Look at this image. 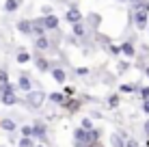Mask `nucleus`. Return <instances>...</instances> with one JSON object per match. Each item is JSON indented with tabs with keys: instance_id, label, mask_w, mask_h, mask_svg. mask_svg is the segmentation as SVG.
Listing matches in <instances>:
<instances>
[{
	"instance_id": "obj_18",
	"label": "nucleus",
	"mask_w": 149,
	"mask_h": 147,
	"mask_svg": "<svg viewBox=\"0 0 149 147\" xmlns=\"http://www.w3.org/2000/svg\"><path fill=\"white\" fill-rule=\"evenodd\" d=\"M17 30L22 35H33V33H30V20H19V22H17Z\"/></svg>"
},
{
	"instance_id": "obj_21",
	"label": "nucleus",
	"mask_w": 149,
	"mask_h": 147,
	"mask_svg": "<svg viewBox=\"0 0 149 147\" xmlns=\"http://www.w3.org/2000/svg\"><path fill=\"white\" fill-rule=\"evenodd\" d=\"M35 48H37V50H48V48H50V41L45 39V35L35 39Z\"/></svg>"
},
{
	"instance_id": "obj_28",
	"label": "nucleus",
	"mask_w": 149,
	"mask_h": 147,
	"mask_svg": "<svg viewBox=\"0 0 149 147\" xmlns=\"http://www.w3.org/2000/svg\"><path fill=\"white\" fill-rule=\"evenodd\" d=\"M117 67H119V74H123V72H127L132 65H130V61H119V65H117Z\"/></svg>"
},
{
	"instance_id": "obj_31",
	"label": "nucleus",
	"mask_w": 149,
	"mask_h": 147,
	"mask_svg": "<svg viewBox=\"0 0 149 147\" xmlns=\"http://www.w3.org/2000/svg\"><path fill=\"white\" fill-rule=\"evenodd\" d=\"M125 147H141L136 139H125Z\"/></svg>"
},
{
	"instance_id": "obj_32",
	"label": "nucleus",
	"mask_w": 149,
	"mask_h": 147,
	"mask_svg": "<svg viewBox=\"0 0 149 147\" xmlns=\"http://www.w3.org/2000/svg\"><path fill=\"white\" fill-rule=\"evenodd\" d=\"M141 108H143V113H145V115H149V100H143Z\"/></svg>"
},
{
	"instance_id": "obj_23",
	"label": "nucleus",
	"mask_w": 149,
	"mask_h": 147,
	"mask_svg": "<svg viewBox=\"0 0 149 147\" xmlns=\"http://www.w3.org/2000/svg\"><path fill=\"white\" fill-rule=\"evenodd\" d=\"M15 84L11 82V80H9V82H4V84H0V93H15Z\"/></svg>"
},
{
	"instance_id": "obj_6",
	"label": "nucleus",
	"mask_w": 149,
	"mask_h": 147,
	"mask_svg": "<svg viewBox=\"0 0 149 147\" xmlns=\"http://www.w3.org/2000/svg\"><path fill=\"white\" fill-rule=\"evenodd\" d=\"M65 20L74 26V24H78V22H82V13L78 11L76 7H71V9H67V13H65Z\"/></svg>"
},
{
	"instance_id": "obj_4",
	"label": "nucleus",
	"mask_w": 149,
	"mask_h": 147,
	"mask_svg": "<svg viewBox=\"0 0 149 147\" xmlns=\"http://www.w3.org/2000/svg\"><path fill=\"white\" fill-rule=\"evenodd\" d=\"M125 139H130L125 132H112L110 134V145L112 147H125Z\"/></svg>"
},
{
	"instance_id": "obj_40",
	"label": "nucleus",
	"mask_w": 149,
	"mask_h": 147,
	"mask_svg": "<svg viewBox=\"0 0 149 147\" xmlns=\"http://www.w3.org/2000/svg\"><path fill=\"white\" fill-rule=\"evenodd\" d=\"M145 28H147V33H149V22H147V26H145Z\"/></svg>"
},
{
	"instance_id": "obj_38",
	"label": "nucleus",
	"mask_w": 149,
	"mask_h": 147,
	"mask_svg": "<svg viewBox=\"0 0 149 147\" xmlns=\"http://www.w3.org/2000/svg\"><path fill=\"white\" fill-rule=\"evenodd\" d=\"M143 69H145V76L149 78V65H145V67H143Z\"/></svg>"
},
{
	"instance_id": "obj_30",
	"label": "nucleus",
	"mask_w": 149,
	"mask_h": 147,
	"mask_svg": "<svg viewBox=\"0 0 149 147\" xmlns=\"http://www.w3.org/2000/svg\"><path fill=\"white\" fill-rule=\"evenodd\" d=\"M138 93H141V100H149V87H141Z\"/></svg>"
},
{
	"instance_id": "obj_24",
	"label": "nucleus",
	"mask_w": 149,
	"mask_h": 147,
	"mask_svg": "<svg viewBox=\"0 0 149 147\" xmlns=\"http://www.w3.org/2000/svg\"><path fill=\"white\" fill-rule=\"evenodd\" d=\"M100 22H102V17H100V15H97V13H91L89 15V26H100Z\"/></svg>"
},
{
	"instance_id": "obj_12",
	"label": "nucleus",
	"mask_w": 149,
	"mask_h": 147,
	"mask_svg": "<svg viewBox=\"0 0 149 147\" xmlns=\"http://www.w3.org/2000/svg\"><path fill=\"white\" fill-rule=\"evenodd\" d=\"M35 65H37L39 72H50L52 69V65H50V61L45 56H35Z\"/></svg>"
},
{
	"instance_id": "obj_8",
	"label": "nucleus",
	"mask_w": 149,
	"mask_h": 147,
	"mask_svg": "<svg viewBox=\"0 0 149 147\" xmlns=\"http://www.w3.org/2000/svg\"><path fill=\"white\" fill-rule=\"evenodd\" d=\"M119 50H121L123 56H127V59H134L136 56V48H134V43H132V41H123L119 45Z\"/></svg>"
},
{
	"instance_id": "obj_7",
	"label": "nucleus",
	"mask_w": 149,
	"mask_h": 147,
	"mask_svg": "<svg viewBox=\"0 0 149 147\" xmlns=\"http://www.w3.org/2000/svg\"><path fill=\"white\" fill-rule=\"evenodd\" d=\"M41 17H43L45 33H48V30H56V28H58V17H56V15H41Z\"/></svg>"
},
{
	"instance_id": "obj_25",
	"label": "nucleus",
	"mask_w": 149,
	"mask_h": 147,
	"mask_svg": "<svg viewBox=\"0 0 149 147\" xmlns=\"http://www.w3.org/2000/svg\"><path fill=\"white\" fill-rule=\"evenodd\" d=\"M80 128H82V130H86V132H89V130H93V121H91L89 117H84V119L80 121Z\"/></svg>"
},
{
	"instance_id": "obj_26",
	"label": "nucleus",
	"mask_w": 149,
	"mask_h": 147,
	"mask_svg": "<svg viewBox=\"0 0 149 147\" xmlns=\"http://www.w3.org/2000/svg\"><path fill=\"white\" fill-rule=\"evenodd\" d=\"M19 132H22V136H26V139H33V125H22Z\"/></svg>"
},
{
	"instance_id": "obj_22",
	"label": "nucleus",
	"mask_w": 149,
	"mask_h": 147,
	"mask_svg": "<svg viewBox=\"0 0 149 147\" xmlns=\"http://www.w3.org/2000/svg\"><path fill=\"white\" fill-rule=\"evenodd\" d=\"M28 61H30V54H28L24 48H19V52H17V63H19V65H26Z\"/></svg>"
},
{
	"instance_id": "obj_15",
	"label": "nucleus",
	"mask_w": 149,
	"mask_h": 147,
	"mask_svg": "<svg viewBox=\"0 0 149 147\" xmlns=\"http://www.w3.org/2000/svg\"><path fill=\"white\" fill-rule=\"evenodd\" d=\"M48 100H50V102H54L56 106H63L67 98H65V95L61 93V91H54V93H50V95H48Z\"/></svg>"
},
{
	"instance_id": "obj_11",
	"label": "nucleus",
	"mask_w": 149,
	"mask_h": 147,
	"mask_svg": "<svg viewBox=\"0 0 149 147\" xmlns=\"http://www.w3.org/2000/svg\"><path fill=\"white\" fill-rule=\"evenodd\" d=\"M80 106H82V102H78V100H74V98H67L65 104H63V108L67 110V113H78Z\"/></svg>"
},
{
	"instance_id": "obj_37",
	"label": "nucleus",
	"mask_w": 149,
	"mask_h": 147,
	"mask_svg": "<svg viewBox=\"0 0 149 147\" xmlns=\"http://www.w3.org/2000/svg\"><path fill=\"white\" fill-rule=\"evenodd\" d=\"M86 147H104V145H102V141H95V143H89Z\"/></svg>"
},
{
	"instance_id": "obj_42",
	"label": "nucleus",
	"mask_w": 149,
	"mask_h": 147,
	"mask_svg": "<svg viewBox=\"0 0 149 147\" xmlns=\"http://www.w3.org/2000/svg\"><path fill=\"white\" fill-rule=\"evenodd\" d=\"M119 2H127V0H119Z\"/></svg>"
},
{
	"instance_id": "obj_17",
	"label": "nucleus",
	"mask_w": 149,
	"mask_h": 147,
	"mask_svg": "<svg viewBox=\"0 0 149 147\" xmlns=\"http://www.w3.org/2000/svg\"><path fill=\"white\" fill-rule=\"evenodd\" d=\"M71 33H74V37H84V35H86V26L82 22H78V24L71 26Z\"/></svg>"
},
{
	"instance_id": "obj_16",
	"label": "nucleus",
	"mask_w": 149,
	"mask_h": 147,
	"mask_svg": "<svg viewBox=\"0 0 149 147\" xmlns=\"http://www.w3.org/2000/svg\"><path fill=\"white\" fill-rule=\"evenodd\" d=\"M141 87H138L136 82H125V84H119V93H134V91H138Z\"/></svg>"
},
{
	"instance_id": "obj_3",
	"label": "nucleus",
	"mask_w": 149,
	"mask_h": 147,
	"mask_svg": "<svg viewBox=\"0 0 149 147\" xmlns=\"http://www.w3.org/2000/svg\"><path fill=\"white\" fill-rule=\"evenodd\" d=\"M33 139L48 141V132H45V123H43V121H37V123H33Z\"/></svg>"
},
{
	"instance_id": "obj_2",
	"label": "nucleus",
	"mask_w": 149,
	"mask_h": 147,
	"mask_svg": "<svg viewBox=\"0 0 149 147\" xmlns=\"http://www.w3.org/2000/svg\"><path fill=\"white\" fill-rule=\"evenodd\" d=\"M132 20H134V26L143 30V28L147 26V22H149V13H147V9H136L134 15H132Z\"/></svg>"
},
{
	"instance_id": "obj_35",
	"label": "nucleus",
	"mask_w": 149,
	"mask_h": 147,
	"mask_svg": "<svg viewBox=\"0 0 149 147\" xmlns=\"http://www.w3.org/2000/svg\"><path fill=\"white\" fill-rule=\"evenodd\" d=\"M41 13H43V15H52V9L45 4V7H41Z\"/></svg>"
},
{
	"instance_id": "obj_39",
	"label": "nucleus",
	"mask_w": 149,
	"mask_h": 147,
	"mask_svg": "<svg viewBox=\"0 0 149 147\" xmlns=\"http://www.w3.org/2000/svg\"><path fill=\"white\" fill-rule=\"evenodd\" d=\"M74 147H86L84 143H76V141H74Z\"/></svg>"
},
{
	"instance_id": "obj_19",
	"label": "nucleus",
	"mask_w": 149,
	"mask_h": 147,
	"mask_svg": "<svg viewBox=\"0 0 149 147\" xmlns=\"http://www.w3.org/2000/svg\"><path fill=\"white\" fill-rule=\"evenodd\" d=\"M108 108H117V106L121 104V93H112V95H108Z\"/></svg>"
},
{
	"instance_id": "obj_14",
	"label": "nucleus",
	"mask_w": 149,
	"mask_h": 147,
	"mask_svg": "<svg viewBox=\"0 0 149 147\" xmlns=\"http://www.w3.org/2000/svg\"><path fill=\"white\" fill-rule=\"evenodd\" d=\"M22 2H24V0H4V11H7V13L17 11V9L22 7Z\"/></svg>"
},
{
	"instance_id": "obj_34",
	"label": "nucleus",
	"mask_w": 149,
	"mask_h": 147,
	"mask_svg": "<svg viewBox=\"0 0 149 147\" xmlns=\"http://www.w3.org/2000/svg\"><path fill=\"white\" fill-rule=\"evenodd\" d=\"M76 74H78V76H86V74H89V67H78Z\"/></svg>"
},
{
	"instance_id": "obj_10",
	"label": "nucleus",
	"mask_w": 149,
	"mask_h": 147,
	"mask_svg": "<svg viewBox=\"0 0 149 147\" xmlns=\"http://www.w3.org/2000/svg\"><path fill=\"white\" fill-rule=\"evenodd\" d=\"M74 141H76V143H84V145L91 143L89 132H86V130H82V128H76V130H74Z\"/></svg>"
},
{
	"instance_id": "obj_36",
	"label": "nucleus",
	"mask_w": 149,
	"mask_h": 147,
	"mask_svg": "<svg viewBox=\"0 0 149 147\" xmlns=\"http://www.w3.org/2000/svg\"><path fill=\"white\" fill-rule=\"evenodd\" d=\"M143 132H145V136H149V119L143 123Z\"/></svg>"
},
{
	"instance_id": "obj_13",
	"label": "nucleus",
	"mask_w": 149,
	"mask_h": 147,
	"mask_svg": "<svg viewBox=\"0 0 149 147\" xmlns=\"http://www.w3.org/2000/svg\"><path fill=\"white\" fill-rule=\"evenodd\" d=\"M0 102L4 106H15L17 104V95L15 93H0Z\"/></svg>"
},
{
	"instance_id": "obj_5",
	"label": "nucleus",
	"mask_w": 149,
	"mask_h": 147,
	"mask_svg": "<svg viewBox=\"0 0 149 147\" xmlns=\"http://www.w3.org/2000/svg\"><path fill=\"white\" fill-rule=\"evenodd\" d=\"M15 89H19V91H24V93H28V91H33V82H30V78L26 74H22L17 78V84H15Z\"/></svg>"
},
{
	"instance_id": "obj_29",
	"label": "nucleus",
	"mask_w": 149,
	"mask_h": 147,
	"mask_svg": "<svg viewBox=\"0 0 149 147\" xmlns=\"http://www.w3.org/2000/svg\"><path fill=\"white\" fill-rule=\"evenodd\" d=\"M4 82H9V72L4 67H0V84H4Z\"/></svg>"
},
{
	"instance_id": "obj_20",
	"label": "nucleus",
	"mask_w": 149,
	"mask_h": 147,
	"mask_svg": "<svg viewBox=\"0 0 149 147\" xmlns=\"http://www.w3.org/2000/svg\"><path fill=\"white\" fill-rule=\"evenodd\" d=\"M0 128L7 130V132H13L17 125H15V121H13V119H0Z\"/></svg>"
},
{
	"instance_id": "obj_41",
	"label": "nucleus",
	"mask_w": 149,
	"mask_h": 147,
	"mask_svg": "<svg viewBox=\"0 0 149 147\" xmlns=\"http://www.w3.org/2000/svg\"><path fill=\"white\" fill-rule=\"evenodd\" d=\"M35 147H45V145H35Z\"/></svg>"
},
{
	"instance_id": "obj_9",
	"label": "nucleus",
	"mask_w": 149,
	"mask_h": 147,
	"mask_svg": "<svg viewBox=\"0 0 149 147\" xmlns=\"http://www.w3.org/2000/svg\"><path fill=\"white\" fill-rule=\"evenodd\" d=\"M50 74H52V78L58 84H65V80H67V72H65L63 67H52V69H50Z\"/></svg>"
},
{
	"instance_id": "obj_33",
	"label": "nucleus",
	"mask_w": 149,
	"mask_h": 147,
	"mask_svg": "<svg viewBox=\"0 0 149 147\" xmlns=\"http://www.w3.org/2000/svg\"><path fill=\"white\" fill-rule=\"evenodd\" d=\"M108 50H110V54H121V50H119V45H108Z\"/></svg>"
},
{
	"instance_id": "obj_27",
	"label": "nucleus",
	"mask_w": 149,
	"mask_h": 147,
	"mask_svg": "<svg viewBox=\"0 0 149 147\" xmlns=\"http://www.w3.org/2000/svg\"><path fill=\"white\" fill-rule=\"evenodd\" d=\"M17 147H35V141H33V139H26V136H22Z\"/></svg>"
},
{
	"instance_id": "obj_1",
	"label": "nucleus",
	"mask_w": 149,
	"mask_h": 147,
	"mask_svg": "<svg viewBox=\"0 0 149 147\" xmlns=\"http://www.w3.org/2000/svg\"><path fill=\"white\" fill-rule=\"evenodd\" d=\"M45 100H48V95L43 91H28L26 93V104L30 108H41L45 104Z\"/></svg>"
}]
</instances>
